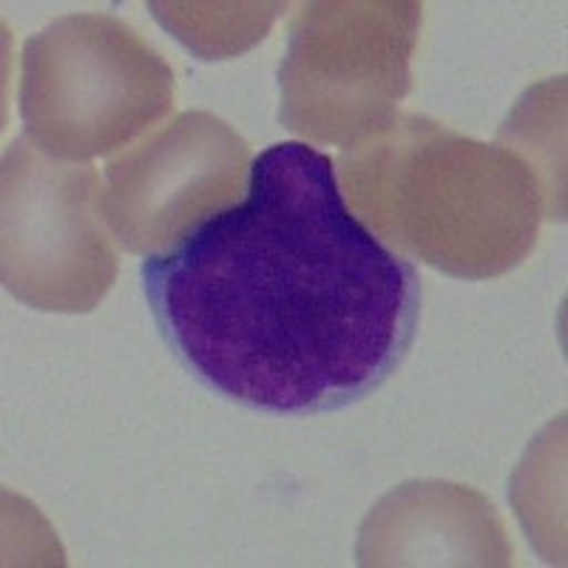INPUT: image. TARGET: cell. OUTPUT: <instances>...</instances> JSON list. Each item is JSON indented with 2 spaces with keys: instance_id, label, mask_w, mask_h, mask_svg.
<instances>
[{
  "instance_id": "4",
  "label": "cell",
  "mask_w": 568,
  "mask_h": 568,
  "mask_svg": "<svg viewBox=\"0 0 568 568\" xmlns=\"http://www.w3.org/2000/svg\"><path fill=\"white\" fill-rule=\"evenodd\" d=\"M418 0H311L278 63V123L298 140L347 149L382 129L413 89Z\"/></svg>"
},
{
  "instance_id": "8",
  "label": "cell",
  "mask_w": 568,
  "mask_h": 568,
  "mask_svg": "<svg viewBox=\"0 0 568 568\" xmlns=\"http://www.w3.org/2000/svg\"><path fill=\"white\" fill-rule=\"evenodd\" d=\"M169 29L200 60H227L265 40L287 3H149Z\"/></svg>"
},
{
  "instance_id": "1",
  "label": "cell",
  "mask_w": 568,
  "mask_h": 568,
  "mask_svg": "<svg viewBox=\"0 0 568 568\" xmlns=\"http://www.w3.org/2000/svg\"><path fill=\"white\" fill-rule=\"evenodd\" d=\"M162 342L202 387L265 415L358 404L404 364L420 278L347 207L336 162L307 142L253 160L240 205L145 256Z\"/></svg>"
},
{
  "instance_id": "2",
  "label": "cell",
  "mask_w": 568,
  "mask_h": 568,
  "mask_svg": "<svg viewBox=\"0 0 568 568\" xmlns=\"http://www.w3.org/2000/svg\"><path fill=\"white\" fill-rule=\"evenodd\" d=\"M336 176L349 211L384 245L455 278L509 273L551 220L517 151L407 111L342 149Z\"/></svg>"
},
{
  "instance_id": "3",
  "label": "cell",
  "mask_w": 568,
  "mask_h": 568,
  "mask_svg": "<svg viewBox=\"0 0 568 568\" xmlns=\"http://www.w3.org/2000/svg\"><path fill=\"white\" fill-rule=\"evenodd\" d=\"M176 80L154 45L114 14H63L23 43L18 111L45 154L114 156L174 111Z\"/></svg>"
},
{
  "instance_id": "6",
  "label": "cell",
  "mask_w": 568,
  "mask_h": 568,
  "mask_svg": "<svg viewBox=\"0 0 568 568\" xmlns=\"http://www.w3.org/2000/svg\"><path fill=\"white\" fill-rule=\"evenodd\" d=\"M251 169V145L222 116L174 114L105 162L111 236L140 256L174 251L211 216L245 200Z\"/></svg>"
},
{
  "instance_id": "7",
  "label": "cell",
  "mask_w": 568,
  "mask_h": 568,
  "mask_svg": "<svg viewBox=\"0 0 568 568\" xmlns=\"http://www.w3.org/2000/svg\"><path fill=\"white\" fill-rule=\"evenodd\" d=\"M362 566H511L500 511L478 489L413 480L384 495L358 529Z\"/></svg>"
},
{
  "instance_id": "5",
  "label": "cell",
  "mask_w": 568,
  "mask_h": 568,
  "mask_svg": "<svg viewBox=\"0 0 568 568\" xmlns=\"http://www.w3.org/2000/svg\"><path fill=\"white\" fill-rule=\"evenodd\" d=\"M120 271L105 222L103 182L91 162L45 154L23 131L3 151L0 278L43 313H91Z\"/></svg>"
}]
</instances>
